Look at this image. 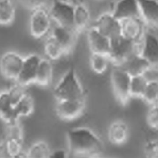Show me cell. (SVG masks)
Returning <instances> with one entry per match:
<instances>
[{
    "label": "cell",
    "mask_w": 158,
    "mask_h": 158,
    "mask_svg": "<svg viewBox=\"0 0 158 158\" xmlns=\"http://www.w3.org/2000/svg\"><path fill=\"white\" fill-rule=\"evenodd\" d=\"M67 151L69 157L86 158L101 155L104 148L100 136L93 130L86 127H78L66 133Z\"/></svg>",
    "instance_id": "obj_1"
},
{
    "label": "cell",
    "mask_w": 158,
    "mask_h": 158,
    "mask_svg": "<svg viewBox=\"0 0 158 158\" xmlns=\"http://www.w3.org/2000/svg\"><path fill=\"white\" fill-rule=\"evenodd\" d=\"M57 100L85 99V93L74 68L67 70L53 91Z\"/></svg>",
    "instance_id": "obj_2"
},
{
    "label": "cell",
    "mask_w": 158,
    "mask_h": 158,
    "mask_svg": "<svg viewBox=\"0 0 158 158\" xmlns=\"http://www.w3.org/2000/svg\"><path fill=\"white\" fill-rule=\"evenodd\" d=\"M140 55L139 43L131 41L122 36L110 40L109 58L114 66H120L129 57Z\"/></svg>",
    "instance_id": "obj_3"
},
{
    "label": "cell",
    "mask_w": 158,
    "mask_h": 158,
    "mask_svg": "<svg viewBox=\"0 0 158 158\" xmlns=\"http://www.w3.org/2000/svg\"><path fill=\"white\" fill-rule=\"evenodd\" d=\"M131 74L120 66H115L110 75L112 89L118 102L123 106L128 104L131 98Z\"/></svg>",
    "instance_id": "obj_4"
},
{
    "label": "cell",
    "mask_w": 158,
    "mask_h": 158,
    "mask_svg": "<svg viewBox=\"0 0 158 158\" xmlns=\"http://www.w3.org/2000/svg\"><path fill=\"white\" fill-rule=\"evenodd\" d=\"M52 21L49 10L45 6L31 10L29 18L31 35L36 39L47 37L52 28Z\"/></svg>",
    "instance_id": "obj_5"
},
{
    "label": "cell",
    "mask_w": 158,
    "mask_h": 158,
    "mask_svg": "<svg viewBox=\"0 0 158 158\" xmlns=\"http://www.w3.org/2000/svg\"><path fill=\"white\" fill-rule=\"evenodd\" d=\"M75 4L69 0H54L49 12L56 25L74 31Z\"/></svg>",
    "instance_id": "obj_6"
},
{
    "label": "cell",
    "mask_w": 158,
    "mask_h": 158,
    "mask_svg": "<svg viewBox=\"0 0 158 158\" xmlns=\"http://www.w3.org/2000/svg\"><path fill=\"white\" fill-rule=\"evenodd\" d=\"M56 101V115L59 118L65 121H72L77 119L82 115L85 108V99Z\"/></svg>",
    "instance_id": "obj_7"
},
{
    "label": "cell",
    "mask_w": 158,
    "mask_h": 158,
    "mask_svg": "<svg viewBox=\"0 0 158 158\" xmlns=\"http://www.w3.org/2000/svg\"><path fill=\"white\" fill-rule=\"evenodd\" d=\"M24 57L14 51L6 52L0 58V71L4 77L16 81L18 77Z\"/></svg>",
    "instance_id": "obj_8"
},
{
    "label": "cell",
    "mask_w": 158,
    "mask_h": 158,
    "mask_svg": "<svg viewBox=\"0 0 158 158\" xmlns=\"http://www.w3.org/2000/svg\"><path fill=\"white\" fill-rule=\"evenodd\" d=\"M147 31L158 39V0H137Z\"/></svg>",
    "instance_id": "obj_9"
},
{
    "label": "cell",
    "mask_w": 158,
    "mask_h": 158,
    "mask_svg": "<svg viewBox=\"0 0 158 158\" xmlns=\"http://www.w3.org/2000/svg\"><path fill=\"white\" fill-rule=\"evenodd\" d=\"M94 27L110 40L122 36L120 22L111 12L102 13L97 18Z\"/></svg>",
    "instance_id": "obj_10"
},
{
    "label": "cell",
    "mask_w": 158,
    "mask_h": 158,
    "mask_svg": "<svg viewBox=\"0 0 158 158\" xmlns=\"http://www.w3.org/2000/svg\"><path fill=\"white\" fill-rule=\"evenodd\" d=\"M122 36L132 42L140 41L147 32L145 25L142 17H132L120 20Z\"/></svg>",
    "instance_id": "obj_11"
},
{
    "label": "cell",
    "mask_w": 158,
    "mask_h": 158,
    "mask_svg": "<svg viewBox=\"0 0 158 158\" xmlns=\"http://www.w3.org/2000/svg\"><path fill=\"white\" fill-rule=\"evenodd\" d=\"M42 57L37 54H31L24 57L20 74L17 83L25 87L35 84L38 67Z\"/></svg>",
    "instance_id": "obj_12"
},
{
    "label": "cell",
    "mask_w": 158,
    "mask_h": 158,
    "mask_svg": "<svg viewBox=\"0 0 158 158\" xmlns=\"http://www.w3.org/2000/svg\"><path fill=\"white\" fill-rule=\"evenodd\" d=\"M87 40L91 53L102 54L108 56L110 40L91 26L87 30Z\"/></svg>",
    "instance_id": "obj_13"
},
{
    "label": "cell",
    "mask_w": 158,
    "mask_h": 158,
    "mask_svg": "<svg viewBox=\"0 0 158 158\" xmlns=\"http://www.w3.org/2000/svg\"><path fill=\"white\" fill-rule=\"evenodd\" d=\"M110 12L119 21L129 18L142 17L137 0H118Z\"/></svg>",
    "instance_id": "obj_14"
},
{
    "label": "cell",
    "mask_w": 158,
    "mask_h": 158,
    "mask_svg": "<svg viewBox=\"0 0 158 158\" xmlns=\"http://www.w3.org/2000/svg\"><path fill=\"white\" fill-rule=\"evenodd\" d=\"M55 40L68 54L73 48L78 34L73 30L56 25L49 35Z\"/></svg>",
    "instance_id": "obj_15"
},
{
    "label": "cell",
    "mask_w": 158,
    "mask_h": 158,
    "mask_svg": "<svg viewBox=\"0 0 158 158\" xmlns=\"http://www.w3.org/2000/svg\"><path fill=\"white\" fill-rule=\"evenodd\" d=\"M130 134L129 126L122 120L113 121L109 127L107 131L108 140L113 145L120 146L128 141Z\"/></svg>",
    "instance_id": "obj_16"
},
{
    "label": "cell",
    "mask_w": 158,
    "mask_h": 158,
    "mask_svg": "<svg viewBox=\"0 0 158 158\" xmlns=\"http://www.w3.org/2000/svg\"><path fill=\"white\" fill-rule=\"evenodd\" d=\"M141 55L150 64H158V39L147 31L142 42Z\"/></svg>",
    "instance_id": "obj_17"
},
{
    "label": "cell",
    "mask_w": 158,
    "mask_h": 158,
    "mask_svg": "<svg viewBox=\"0 0 158 158\" xmlns=\"http://www.w3.org/2000/svg\"><path fill=\"white\" fill-rule=\"evenodd\" d=\"M91 15L88 7L82 3H75L74 29L78 35L89 28Z\"/></svg>",
    "instance_id": "obj_18"
},
{
    "label": "cell",
    "mask_w": 158,
    "mask_h": 158,
    "mask_svg": "<svg viewBox=\"0 0 158 158\" xmlns=\"http://www.w3.org/2000/svg\"><path fill=\"white\" fill-rule=\"evenodd\" d=\"M150 64L141 55L129 57L120 67L127 70L131 76L143 75Z\"/></svg>",
    "instance_id": "obj_19"
},
{
    "label": "cell",
    "mask_w": 158,
    "mask_h": 158,
    "mask_svg": "<svg viewBox=\"0 0 158 158\" xmlns=\"http://www.w3.org/2000/svg\"><path fill=\"white\" fill-rule=\"evenodd\" d=\"M53 67L52 61L42 58L37 71L35 84L42 86H48L52 80Z\"/></svg>",
    "instance_id": "obj_20"
},
{
    "label": "cell",
    "mask_w": 158,
    "mask_h": 158,
    "mask_svg": "<svg viewBox=\"0 0 158 158\" xmlns=\"http://www.w3.org/2000/svg\"><path fill=\"white\" fill-rule=\"evenodd\" d=\"M14 107L7 90L0 93V117L7 124L18 121L15 116Z\"/></svg>",
    "instance_id": "obj_21"
},
{
    "label": "cell",
    "mask_w": 158,
    "mask_h": 158,
    "mask_svg": "<svg viewBox=\"0 0 158 158\" xmlns=\"http://www.w3.org/2000/svg\"><path fill=\"white\" fill-rule=\"evenodd\" d=\"M15 114L19 121L20 118L30 116L34 111V102L32 97L26 92L15 105Z\"/></svg>",
    "instance_id": "obj_22"
},
{
    "label": "cell",
    "mask_w": 158,
    "mask_h": 158,
    "mask_svg": "<svg viewBox=\"0 0 158 158\" xmlns=\"http://www.w3.org/2000/svg\"><path fill=\"white\" fill-rule=\"evenodd\" d=\"M15 15L16 6L13 0H0V25H11Z\"/></svg>",
    "instance_id": "obj_23"
},
{
    "label": "cell",
    "mask_w": 158,
    "mask_h": 158,
    "mask_svg": "<svg viewBox=\"0 0 158 158\" xmlns=\"http://www.w3.org/2000/svg\"><path fill=\"white\" fill-rule=\"evenodd\" d=\"M29 158H50L52 151L47 142L35 141L26 150Z\"/></svg>",
    "instance_id": "obj_24"
},
{
    "label": "cell",
    "mask_w": 158,
    "mask_h": 158,
    "mask_svg": "<svg viewBox=\"0 0 158 158\" xmlns=\"http://www.w3.org/2000/svg\"><path fill=\"white\" fill-rule=\"evenodd\" d=\"M44 51L47 58L51 61H56L66 54L62 46L50 35L46 38Z\"/></svg>",
    "instance_id": "obj_25"
},
{
    "label": "cell",
    "mask_w": 158,
    "mask_h": 158,
    "mask_svg": "<svg viewBox=\"0 0 158 158\" xmlns=\"http://www.w3.org/2000/svg\"><path fill=\"white\" fill-rule=\"evenodd\" d=\"M110 62L109 56L106 55L97 53H91L90 57V66L96 74H104L108 67Z\"/></svg>",
    "instance_id": "obj_26"
},
{
    "label": "cell",
    "mask_w": 158,
    "mask_h": 158,
    "mask_svg": "<svg viewBox=\"0 0 158 158\" xmlns=\"http://www.w3.org/2000/svg\"><path fill=\"white\" fill-rule=\"evenodd\" d=\"M148 83V81L143 75L132 76L130 87L131 98L141 99Z\"/></svg>",
    "instance_id": "obj_27"
},
{
    "label": "cell",
    "mask_w": 158,
    "mask_h": 158,
    "mask_svg": "<svg viewBox=\"0 0 158 158\" xmlns=\"http://www.w3.org/2000/svg\"><path fill=\"white\" fill-rule=\"evenodd\" d=\"M148 106L158 104V82H148L141 99Z\"/></svg>",
    "instance_id": "obj_28"
},
{
    "label": "cell",
    "mask_w": 158,
    "mask_h": 158,
    "mask_svg": "<svg viewBox=\"0 0 158 158\" xmlns=\"http://www.w3.org/2000/svg\"><path fill=\"white\" fill-rule=\"evenodd\" d=\"M148 126L152 131H158V104L149 106L146 116Z\"/></svg>",
    "instance_id": "obj_29"
},
{
    "label": "cell",
    "mask_w": 158,
    "mask_h": 158,
    "mask_svg": "<svg viewBox=\"0 0 158 158\" xmlns=\"http://www.w3.org/2000/svg\"><path fill=\"white\" fill-rule=\"evenodd\" d=\"M144 153L146 158H158V138H151L146 142Z\"/></svg>",
    "instance_id": "obj_30"
},
{
    "label": "cell",
    "mask_w": 158,
    "mask_h": 158,
    "mask_svg": "<svg viewBox=\"0 0 158 158\" xmlns=\"http://www.w3.org/2000/svg\"><path fill=\"white\" fill-rule=\"evenodd\" d=\"M143 75L148 82H158V64L149 65Z\"/></svg>",
    "instance_id": "obj_31"
},
{
    "label": "cell",
    "mask_w": 158,
    "mask_h": 158,
    "mask_svg": "<svg viewBox=\"0 0 158 158\" xmlns=\"http://www.w3.org/2000/svg\"><path fill=\"white\" fill-rule=\"evenodd\" d=\"M22 3L31 11L35 8L45 6L46 0H21Z\"/></svg>",
    "instance_id": "obj_32"
},
{
    "label": "cell",
    "mask_w": 158,
    "mask_h": 158,
    "mask_svg": "<svg viewBox=\"0 0 158 158\" xmlns=\"http://www.w3.org/2000/svg\"><path fill=\"white\" fill-rule=\"evenodd\" d=\"M50 158H70L67 150L62 148L52 151Z\"/></svg>",
    "instance_id": "obj_33"
},
{
    "label": "cell",
    "mask_w": 158,
    "mask_h": 158,
    "mask_svg": "<svg viewBox=\"0 0 158 158\" xmlns=\"http://www.w3.org/2000/svg\"><path fill=\"white\" fill-rule=\"evenodd\" d=\"M0 158H12L5 150L2 140L0 141Z\"/></svg>",
    "instance_id": "obj_34"
},
{
    "label": "cell",
    "mask_w": 158,
    "mask_h": 158,
    "mask_svg": "<svg viewBox=\"0 0 158 158\" xmlns=\"http://www.w3.org/2000/svg\"><path fill=\"white\" fill-rule=\"evenodd\" d=\"M12 158H29L26 150H24L19 153L17 155L13 156Z\"/></svg>",
    "instance_id": "obj_35"
},
{
    "label": "cell",
    "mask_w": 158,
    "mask_h": 158,
    "mask_svg": "<svg viewBox=\"0 0 158 158\" xmlns=\"http://www.w3.org/2000/svg\"><path fill=\"white\" fill-rule=\"evenodd\" d=\"M86 158H106L102 156L101 155H97L94 156H91L88 157Z\"/></svg>",
    "instance_id": "obj_36"
},
{
    "label": "cell",
    "mask_w": 158,
    "mask_h": 158,
    "mask_svg": "<svg viewBox=\"0 0 158 158\" xmlns=\"http://www.w3.org/2000/svg\"></svg>",
    "instance_id": "obj_37"
}]
</instances>
